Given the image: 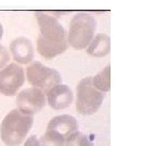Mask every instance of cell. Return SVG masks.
Masks as SVG:
<instances>
[{
  "label": "cell",
  "instance_id": "277c9868",
  "mask_svg": "<svg viewBox=\"0 0 156 146\" xmlns=\"http://www.w3.org/2000/svg\"><path fill=\"white\" fill-rule=\"evenodd\" d=\"M105 94L99 91L92 83V77H86L76 87V109L80 115L89 116L99 110Z\"/></svg>",
  "mask_w": 156,
  "mask_h": 146
},
{
  "label": "cell",
  "instance_id": "6da1fadb",
  "mask_svg": "<svg viewBox=\"0 0 156 146\" xmlns=\"http://www.w3.org/2000/svg\"><path fill=\"white\" fill-rule=\"evenodd\" d=\"M39 26L37 51L44 60H52L67 50L66 32L58 19L44 12H36Z\"/></svg>",
  "mask_w": 156,
  "mask_h": 146
},
{
  "label": "cell",
  "instance_id": "2e32d148",
  "mask_svg": "<svg viewBox=\"0 0 156 146\" xmlns=\"http://www.w3.org/2000/svg\"><path fill=\"white\" fill-rule=\"evenodd\" d=\"M24 146H40L39 143L38 136L36 135H30L28 139L26 140V142L24 143Z\"/></svg>",
  "mask_w": 156,
  "mask_h": 146
},
{
  "label": "cell",
  "instance_id": "ba28073f",
  "mask_svg": "<svg viewBox=\"0 0 156 146\" xmlns=\"http://www.w3.org/2000/svg\"><path fill=\"white\" fill-rule=\"evenodd\" d=\"M44 94H46L47 103L54 110L65 109L71 106L74 100V94L71 88L62 83L48 89Z\"/></svg>",
  "mask_w": 156,
  "mask_h": 146
},
{
  "label": "cell",
  "instance_id": "30bf717a",
  "mask_svg": "<svg viewBox=\"0 0 156 146\" xmlns=\"http://www.w3.org/2000/svg\"><path fill=\"white\" fill-rule=\"evenodd\" d=\"M78 121L74 116L71 115H60V116L53 117L48 126L47 130L48 131L54 132V133L61 135L62 137L66 139L69 134L78 130Z\"/></svg>",
  "mask_w": 156,
  "mask_h": 146
},
{
  "label": "cell",
  "instance_id": "4fadbf2b",
  "mask_svg": "<svg viewBox=\"0 0 156 146\" xmlns=\"http://www.w3.org/2000/svg\"><path fill=\"white\" fill-rule=\"evenodd\" d=\"M65 146H93V143L85 133L77 130L66 137Z\"/></svg>",
  "mask_w": 156,
  "mask_h": 146
},
{
  "label": "cell",
  "instance_id": "5b68a950",
  "mask_svg": "<svg viewBox=\"0 0 156 146\" xmlns=\"http://www.w3.org/2000/svg\"><path fill=\"white\" fill-rule=\"evenodd\" d=\"M26 78L29 85L46 91L62 82V76L56 69L48 67L38 61L33 62L26 68Z\"/></svg>",
  "mask_w": 156,
  "mask_h": 146
},
{
  "label": "cell",
  "instance_id": "9a60e30c",
  "mask_svg": "<svg viewBox=\"0 0 156 146\" xmlns=\"http://www.w3.org/2000/svg\"><path fill=\"white\" fill-rule=\"evenodd\" d=\"M10 52L5 47L0 44V69H2L5 66H7L9 64L10 61Z\"/></svg>",
  "mask_w": 156,
  "mask_h": 146
},
{
  "label": "cell",
  "instance_id": "8992f818",
  "mask_svg": "<svg viewBox=\"0 0 156 146\" xmlns=\"http://www.w3.org/2000/svg\"><path fill=\"white\" fill-rule=\"evenodd\" d=\"M24 82V69L16 63H10L0 69V93L5 96L15 95Z\"/></svg>",
  "mask_w": 156,
  "mask_h": 146
},
{
  "label": "cell",
  "instance_id": "7a4b0ae2",
  "mask_svg": "<svg viewBox=\"0 0 156 146\" xmlns=\"http://www.w3.org/2000/svg\"><path fill=\"white\" fill-rule=\"evenodd\" d=\"M33 116L23 114L19 109H12L3 118L0 126L1 141L7 146H20L32 129Z\"/></svg>",
  "mask_w": 156,
  "mask_h": 146
},
{
  "label": "cell",
  "instance_id": "9c48e42d",
  "mask_svg": "<svg viewBox=\"0 0 156 146\" xmlns=\"http://www.w3.org/2000/svg\"><path fill=\"white\" fill-rule=\"evenodd\" d=\"M10 53L16 63L26 65L34 60L35 49L32 41L26 37H17L10 43Z\"/></svg>",
  "mask_w": 156,
  "mask_h": 146
},
{
  "label": "cell",
  "instance_id": "e0dca14e",
  "mask_svg": "<svg viewBox=\"0 0 156 146\" xmlns=\"http://www.w3.org/2000/svg\"><path fill=\"white\" fill-rule=\"evenodd\" d=\"M2 36H3V26H2V24L0 23V40L2 39Z\"/></svg>",
  "mask_w": 156,
  "mask_h": 146
},
{
  "label": "cell",
  "instance_id": "3957f363",
  "mask_svg": "<svg viewBox=\"0 0 156 146\" xmlns=\"http://www.w3.org/2000/svg\"><path fill=\"white\" fill-rule=\"evenodd\" d=\"M97 21L88 13H77L69 23V29L66 34L68 46L75 50L86 49L95 35Z\"/></svg>",
  "mask_w": 156,
  "mask_h": 146
},
{
  "label": "cell",
  "instance_id": "52a82bcc",
  "mask_svg": "<svg viewBox=\"0 0 156 146\" xmlns=\"http://www.w3.org/2000/svg\"><path fill=\"white\" fill-rule=\"evenodd\" d=\"M46 94L38 88H26L17 94L16 106L23 114L34 116L40 113L46 106Z\"/></svg>",
  "mask_w": 156,
  "mask_h": 146
},
{
  "label": "cell",
  "instance_id": "8fae6325",
  "mask_svg": "<svg viewBox=\"0 0 156 146\" xmlns=\"http://www.w3.org/2000/svg\"><path fill=\"white\" fill-rule=\"evenodd\" d=\"M111 51V39L106 34H98L93 37L86 52L93 57H104Z\"/></svg>",
  "mask_w": 156,
  "mask_h": 146
},
{
  "label": "cell",
  "instance_id": "7c38bea8",
  "mask_svg": "<svg viewBox=\"0 0 156 146\" xmlns=\"http://www.w3.org/2000/svg\"><path fill=\"white\" fill-rule=\"evenodd\" d=\"M92 83L101 92H108L111 90V66L107 65L100 73L92 77Z\"/></svg>",
  "mask_w": 156,
  "mask_h": 146
},
{
  "label": "cell",
  "instance_id": "5bb4252c",
  "mask_svg": "<svg viewBox=\"0 0 156 146\" xmlns=\"http://www.w3.org/2000/svg\"><path fill=\"white\" fill-rule=\"evenodd\" d=\"M65 140L54 132L46 130V133L40 137V146H65Z\"/></svg>",
  "mask_w": 156,
  "mask_h": 146
}]
</instances>
